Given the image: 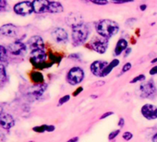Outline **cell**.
I'll use <instances>...</instances> for the list:
<instances>
[{
  "instance_id": "cell-1",
  "label": "cell",
  "mask_w": 157,
  "mask_h": 142,
  "mask_svg": "<svg viewBox=\"0 0 157 142\" xmlns=\"http://www.w3.org/2000/svg\"><path fill=\"white\" fill-rule=\"evenodd\" d=\"M119 31V26L117 22L110 20H102L96 25V32L100 36L106 39L114 36Z\"/></svg>"
},
{
  "instance_id": "cell-2",
  "label": "cell",
  "mask_w": 157,
  "mask_h": 142,
  "mask_svg": "<svg viewBox=\"0 0 157 142\" xmlns=\"http://www.w3.org/2000/svg\"><path fill=\"white\" fill-rule=\"evenodd\" d=\"M89 28L84 24H78L72 29V42L74 45L82 44L88 38Z\"/></svg>"
},
{
  "instance_id": "cell-3",
  "label": "cell",
  "mask_w": 157,
  "mask_h": 142,
  "mask_svg": "<svg viewBox=\"0 0 157 142\" xmlns=\"http://www.w3.org/2000/svg\"><path fill=\"white\" fill-rule=\"evenodd\" d=\"M84 76L85 74L82 68L78 66H74L69 69L66 78H67V81L68 84L72 86H76L78 84H80L81 82H82V80H84Z\"/></svg>"
},
{
  "instance_id": "cell-4",
  "label": "cell",
  "mask_w": 157,
  "mask_h": 142,
  "mask_svg": "<svg viewBox=\"0 0 157 142\" xmlns=\"http://www.w3.org/2000/svg\"><path fill=\"white\" fill-rule=\"evenodd\" d=\"M140 92L141 98H145V99L152 98L157 92V88L153 80H150L149 81H146L145 83L141 84L140 86Z\"/></svg>"
},
{
  "instance_id": "cell-5",
  "label": "cell",
  "mask_w": 157,
  "mask_h": 142,
  "mask_svg": "<svg viewBox=\"0 0 157 142\" xmlns=\"http://www.w3.org/2000/svg\"><path fill=\"white\" fill-rule=\"evenodd\" d=\"M140 114L149 121L157 119V106L151 103H145L140 108Z\"/></svg>"
},
{
  "instance_id": "cell-6",
  "label": "cell",
  "mask_w": 157,
  "mask_h": 142,
  "mask_svg": "<svg viewBox=\"0 0 157 142\" xmlns=\"http://www.w3.org/2000/svg\"><path fill=\"white\" fill-rule=\"evenodd\" d=\"M91 45L95 52L99 54H105L108 47V42L105 37H95L92 40Z\"/></svg>"
},
{
  "instance_id": "cell-7",
  "label": "cell",
  "mask_w": 157,
  "mask_h": 142,
  "mask_svg": "<svg viewBox=\"0 0 157 142\" xmlns=\"http://www.w3.org/2000/svg\"><path fill=\"white\" fill-rule=\"evenodd\" d=\"M14 11L18 15L21 16H26L31 14L33 11V4L28 2V1H22L14 6Z\"/></svg>"
},
{
  "instance_id": "cell-8",
  "label": "cell",
  "mask_w": 157,
  "mask_h": 142,
  "mask_svg": "<svg viewBox=\"0 0 157 142\" xmlns=\"http://www.w3.org/2000/svg\"><path fill=\"white\" fill-rule=\"evenodd\" d=\"M46 58H47V55H46V54L44 52V49L32 51L31 62L33 64V65H38L44 64Z\"/></svg>"
},
{
  "instance_id": "cell-9",
  "label": "cell",
  "mask_w": 157,
  "mask_h": 142,
  "mask_svg": "<svg viewBox=\"0 0 157 142\" xmlns=\"http://www.w3.org/2000/svg\"><path fill=\"white\" fill-rule=\"evenodd\" d=\"M9 49L11 54H13L14 55H18V56L24 55L27 51L26 45L23 43H21V41H16V42L12 43L11 44H10Z\"/></svg>"
},
{
  "instance_id": "cell-10",
  "label": "cell",
  "mask_w": 157,
  "mask_h": 142,
  "mask_svg": "<svg viewBox=\"0 0 157 142\" xmlns=\"http://www.w3.org/2000/svg\"><path fill=\"white\" fill-rule=\"evenodd\" d=\"M107 62L105 61H102V60H97L94 61L90 65V70L93 73V75L96 76V77H101L103 71L105 69V67L107 65Z\"/></svg>"
},
{
  "instance_id": "cell-11",
  "label": "cell",
  "mask_w": 157,
  "mask_h": 142,
  "mask_svg": "<svg viewBox=\"0 0 157 142\" xmlns=\"http://www.w3.org/2000/svg\"><path fill=\"white\" fill-rule=\"evenodd\" d=\"M15 125V120L10 114L2 112L0 114V125L5 129H10Z\"/></svg>"
},
{
  "instance_id": "cell-12",
  "label": "cell",
  "mask_w": 157,
  "mask_h": 142,
  "mask_svg": "<svg viewBox=\"0 0 157 142\" xmlns=\"http://www.w3.org/2000/svg\"><path fill=\"white\" fill-rule=\"evenodd\" d=\"M52 37L55 40V42L58 43H66L68 40V36L67 33L65 30L61 29V28H56L52 32Z\"/></svg>"
},
{
  "instance_id": "cell-13",
  "label": "cell",
  "mask_w": 157,
  "mask_h": 142,
  "mask_svg": "<svg viewBox=\"0 0 157 142\" xmlns=\"http://www.w3.org/2000/svg\"><path fill=\"white\" fill-rule=\"evenodd\" d=\"M33 11L36 13H44L45 11H48V7L50 2L48 0H34L32 3Z\"/></svg>"
},
{
  "instance_id": "cell-14",
  "label": "cell",
  "mask_w": 157,
  "mask_h": 142,
  "mask_svg": "<svg viewBox=\"0 0 157 142\" xmlns=\"http://www.w3.org/2000/svg\"><path fill=\"white\" fill-rule=\"evenodd\" d=\"M28 45H29L31 51L44 49V41H43V39L40 36H33V37H32L29 40V42H28Z\"/></svg>"
},
{
  "instance_id": "cell-15",
  "label": "cell",
  "mask_w": 157,
  "mask_h": 142,
  "mask_svg": "<svg viewBox=\"0 0 157 142\" xmlns=\"http://www.w3.org/2000/svg\"><path fill=\"white\" fill-rule=\"evenodd\" d=\"M0 34L7 37H14L16 35V27L12 24H6L0 28Z\"/></svg>"
},
{
  "instance_id": "cell-16",
  "label": "cell",
  "mask_w": 157,
  "mask_h": 142,
  "mask_svg": "<svg viewBox=\"0 0 157 142\" xmlns=\"http://www.w3.org/2000/svg\"><path fill=\"white\" fill-rule=\"evenodd\" d=\"M118 65H119V60H118V59H114V60H112V61H111L110 63H108L107 65L105 67V69H104V71H103V73H102L101 77H106L107 75H109V74L111 73V71H112L115 67H117Z\"/></svg>"
},
{
  "instance_id": "cell-17",
  "label": "cell",
  "mask_w": 157,
  "mask_h": 142,
  "mask_svg": "<svg viewBox=\"0 0 157 142\" xmlns=\"http://www.w3.org/2000/svg\"><path fill=\"white\" fill-rule=\"evenodd\" d=\"M127 47H128V42H127L125 39H120V40L117 42V45H116V48H115V54H116V55L121 54L123 51H125L126 49H128Z\"/></svg>"
},
{
  "instance_id": "cell-18",
  "label": "cell",
  "mask_w": 157,
  "mask_h": 142,
  "mask_svg": "<svg viewBox=\"0 0 157 142\" xmlns=\"http://www.w3.org/2000/svg\"><path fill=\"white\" fill-rule=\"evenodd\" d=\"M45 90H46V85L38 84V85L34 86V88L31 92V95L33 96L34 98H39L41 95H43V93Z\"/></svg>"
},
{
  "instance_id": "cell-19",
  "label": "cell",
  "mask_w": 157,
  "mask_h": 142,
  "mask_svg": "<svg viewBox=\"0 0 157 142\" xmlns=\"http://www.w3.org/2000/svg\"><path fill=\"white\" fill-rule=\"evenodd\" d=\"M30 77H31L32 81L36 84H42L44 82V76L39 71H33Z\"/></svg>"
},
{
  "instance_id": "cell-20",
  "label": "cell",
  "mask_w": 157,
  "mask_h": 142,
  "mask_svg": "<svg viewBox=\"0 0 157 142\" xmlns=\"http://www.w3.org/2000/svg\"><path fill=\"white\" fill-rule=\"evenodd\" d=\"M48 11L50 13H60L63 11V7L58 2H50L48 7Z\"/></svg>"
},
{
  "instance_id": "cell-21",
  "label": "cell",
  "mask_w": 157,
  "mask_h": 142,
  "mask_svg": "<svg viewBox=\"0 0 157 142\" xmlns=\"http://www.w3.org/2000/svg\"><path fill=\"white\" fill-rule=\"evenodd\" d=\"M6 78H7V74H6L5 66L2 64H0V84L6 80Z\"/></svg>"
},
{
  "instance_id": "cell-22",
  "label": "cell",
  "mask_w": 157,
  "mask_h": 142,
  "mask_svg": "<svg viewBox=\"0 0 157 142\" xmlns=\"http://www.w3.org/2000/svg\"><path fill=\"white\" fill-rule=\"evenodd\" d=\"M120 132H121V129H120V128H119V129H115V130H113L112 132H110L109 135H108V140H109V141L114 140L116 137H117V136L120 134Z\"/></svg>"
},
{
  "instance_id": "cell-23",
  "label": "cell",
  "mask_w": 157,
  "mask_h": 142,
  "mask_svg": "<svg viewBox=\"0 0 157 142\" xmlns=\"http://www.w3.org/2000/svg\"><path fill=\"white\" fill-rule=\"evenodd\" d=\"M46 128H47V125H42L34 126L33 130L37 133H44V132H46Z\"/></svg>"
},
{
  "instance_id": "cell-24",
  "label": "cell",
  "mask_w": 157,
  "mask_h": 142,
  "mask_svg": "<svg viewBox=\"0 0 157 142\" xmlns=\"http://www.w3.org/2000/svg\"><path fill=\"white\" fill-rule=\"evenodd\" d=\"M7 58V50L4 46L0 45V62L4 61Z\"/></svg>"
},
{
  "instance_id": "cell-25",
  "label": "cell",
  "mask_w": 157,
  "mask_h": 142,
  "mask_svg": "<svg viewBox=\"0 0 157 142\" xmlns=\"http://www.w3.org/2000/svg\"><path fill=\"white\" fill-rule=\"evenodd\" d=\"M122 138L125 140V141H129L133 138V134L129 131H126L122 134Z\"/></svg>"
},
{
  "instance_id": "cell-26",
  "label": "cell",
  "mask_w": 157,
  "mask_h": 142,
  "mask_svg": "<svg viewBox=\"0 0 157 142\" xmlns=\"http://www.w3.org/2000/svg\"><path fill=\"white\" fill-rule=\"evenodd\" d=\"M69 100H70V96H69V95H64L63 97H61V98L59 99L57 105H58V106H60V105H63V104L67 103Z\"/></svg>"
},
{
  "instance_id": "cell-27",
  "label": "cell",
  "mask_w": 157,
  "mask_h": 142,
  "mask_svg": "<svg viewBox=\"0 0 157 142\" xmlns=\"http://www.w3.org/2000/svg\"><path fill=\"white\" fill-rule=\"evenodd\" d=\"M143 80H145V76L144 75H139L136 78H134L132 80H130V83L133 84V83H137L139 81H143Z\"/></svg>"
},
{
  "instance_id": "cell-28",
  "label": "cell",
  "mask_w": 157,
  "mask_h": 142,
  "mask_svg": "<svg viewBox=\"0 0 157 142\" xmlns=\"http://www.w3.org/2000/svg\"><path fill=\"white\" fill-rule=\"evenodd\" d=\"M90 1L96 5H100V6H104V5L107 4V0H90Z\"/></svg>"
},
{
  "instance_id": "cell-29",
  "label": "cell",
  "mask_w": 157,
  "mask_h": 142,
  "mask_svg": "<svg viewBox=\"0 0 157 142\" xmlns=\"http://www.w3.org/2000/svg\"><path fill=\"white\" fill-rule=\"evenodd\" d=\"M131 68V63H127L123 65L122 67V73H125V72H128L129 71V69Z\"/></svg>"
},
{
  "instance_id": "cell-30",
  "label": "cell",
  "mask_w": 157,
  "mask_h": 142,
  "mask_svg": "<svg viewBox=\"0 0 157 142\" xmlns=\"http://www.w3.org/2000/svg\"><path fill=\"white\" fill-rule=\"evenodd\" d=\"M125 123H126V121H125V118H123V117H120L119 118V120H118V123H117V125H118V127L121 129L122 127H124L125 126Z\"/></svg>"
},
{
  "instance_id": "cell-31",
  "label": "cell",
  "mask_w": 157,
  "mask_h": 142,
  "mask_svg": "<svg viewBox=\"0 0 157 142\" xmlns=\"http://www.w3.org/2000/svg\"><path fill=\"white\" fill-rule=\"evenodd\" d=\"M7 7V0H0V11H2Z\"/></svg>"
},
{
  "instance_id": "cell-32",
  "label": "cell",
  "mask_w": 157,
  "mask_h": 142,
  "mask_svg": "<svg viewBox=\"0 0 157 142\" xmlns=\"http://www.w3.org/2000/svg\"><path fill=\"white\" fill-rule=\"evenodd\" d=\"M114 114V112H107V113H105L102 114V116L100 117V120H103V119H105L107 117H109L110 115H113Z\"/></svg>"
},
{
  "instance_id": "cell-33",
  "label": "cell",
  "mask_w": 157,
  "mask_h": 142,
  "mask_svg": "<svg viewBox=\"0 0 157 142\" xmlns=\"http://www.w3.org/2000/svg\"><path fill=\"white\" fill-rule=\"evenodd\" d=\"M132 0H112L113 3L116 4H123V3H127V2H131Z\"/></svg>"
},
{
  "instance_id": "cell-34",
  "label": "cell",
  "mask_w": 157,
  "mask_h": 142,
  "mask_svg": "<svg viewBox=\"0 0 157 142\" xmlns=\"http://www.w3.org/2000/svg\"><path fill=\"white\" fill-rule=\"evenodd\" d=\"M82 91H83V88H82V87H78V88L74 92H73V96H78V95L80 94Z\"/></svg>"
},
{
  "instance_id": "cell-35",
  "label": "cell",
  "mask_w": 157,
  "mask_h": 142,
  "mask_svg": "<svg viewBox=\"0 0 157 142\" xmlns=\"http://www.w3.org/2000/svg\"><path fill=\"white\" fill-rule=\"evenodd\" d=\"M157 74V65H154L151 70H150V75H156Z\"/></svg>"
},
{
  "instance_id": "cell-36",
  "label": "cell",
  "mask_w": 157,
  "mask_h": 142,
  "mask_svg": "<svg viewBox=\"0 0 157 142\" xmlns=\"http://www.w3.org/2000/svg\"><path fill=\"white\" fill-rule=\"evenodd\" d=\"M56 129V126L53 125H47V128H46V132H53L55 131Z\"/></svg>"
},
{
  "instance_id": "cell-37",
  "label": "cell",
  "mask_w": 157,
  "mask_h": 142,
  "mask_svg": "<svg viewBox=\"0 0 157 142\" xmlns=\"http://www.w3.org/2000/svg\"><path fill=\"white\" fill-rule=\"evenodd\" d=\"M78 136H73L70 139H68L67 142H78Z\"/></svg>"
},
{
  "instance_id": "cell-38",
  "label": "cell",
  "mask_w": 157,
  "mask_h": 142,
  "mask_svg": "<svg viewBox=\"0 0 157 142\" xmlns=\"http://www.w3.org/2000/svg\"><path fill=\"white\" fill-rule=\"evenodd\" d=\"M151 142H157V132L152 136V137H151Z\"/></svg>"
},
{
  "instance_id": "cell-39",
  "label": "cell",
  "mask_w": 157,
  "mask_h": 142,
  "mask_svg": "<svg viewBox=\"0 0 157 142\" xmlns=\"http://www.w3.org/2000/svg\"><path fill=\"white\" fill-rule=\"evenodd\" d=\"M131 52V49L130 48H128V50H126V53H125V56H128L129 54V53Z\"/></svg>"
},
{
  "instance_id": "cell-40",
  "label": "cell",
  "mask_w": 157,
  "mask_h": 142,
  "mask_svg": "<svg viewBox=\"0 0 157 142\" xmlns=\"http://www.w3.org/2000/svg\"><path fill=\"white\" fill-rule=\"evenodd\" d=\"M154 63H157V57L154 58L153 60H151V64H154Z\"/></svg>"
},
{
  "instance_id": "cell-41",
  "label": "cell",
  "mask_w": 157,
  "mask_h": 142,
  "mask_svg": "<svg viewBox=\"0 0 157 142\" xmlns=\"http://www.w3.org/2000/svg\"><path fill=\"white\" fill-rule=\"evenodd\" d=\"M97 97H98L97 95H92V96H91V98H94V99H96Z\"/></svg>"
},
{
  "instance_id": "cell-42",
  "label": "cell",
  "mask_w": 157,
  "mask_h": 142,
  "mask_svg": "<svg viewBox=\"0 0 157 142\" xmlns=\"http://www.w3.org/2000/svg\"><path fill=\"white\" fill-rule=\"evenodd\" d=\"M145 8H146L145 6H142V7H140V9H142V10H143V9H145Z\"/></svg>"
},
{
  "instance_id": "cell-43",
  "label": "cell",
  "mask_w": 157,
  "mask_h": 142,
  "mask_svg": "<svg viewBox=\"0 0 157 142\" xmlns=\"http://www.w3.org/2000/svg\"><path fill=\"white\" fill-rule=\"evenodd\" d=\"M1 113H2V107L0 106V114H1Z\"/></svg>"
},
{
  "instance_id": "cell-44",
  "label": "cell",
  "mask_w": 157,
  "mask_h": 142,
  "mask_svg": "<svg viewBox=\"0 0 157 142\" xmlns=\"http://www.w3.org/2000/svg\"><path fill=\"white\" fill-rule=\"evenodd\" d=\"M31 142H33V141H31Z\"/></svg>"
}]
</instances>
